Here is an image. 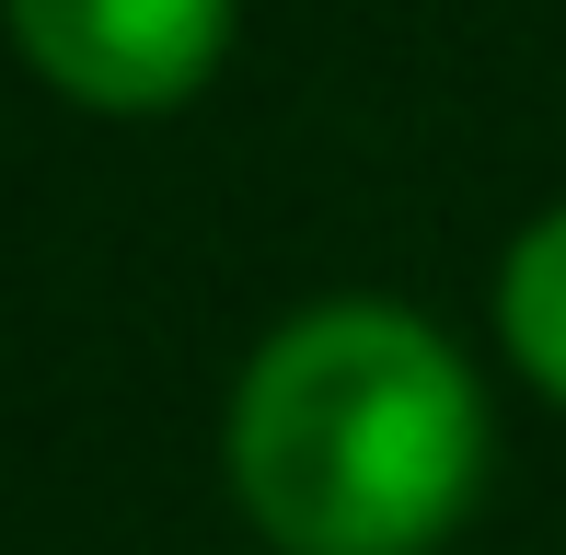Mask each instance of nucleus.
I'll return each instance as SVG.
<instances>
[{
    "instance_id": "obj_1",
    "label": "nucleus",
    "mask_w": 566,
    "mask_h": 555,
    "mask_svg": "<svg viewBox=\"0 0 566 555\" xmlns=\"http://www.w3.org/2000/svg\"><path fill=\"white\" fill-rule=\"evenodd\" d=\"M485 383L405 301H313L243 359L220 474L277 555H440L485 486Z\"/></svg>"
},
{
    "instance_id": "obj_2",
    "label": "nucleus",
    "mask_w": 566,
    "mask_h": 555,
    "mask_svg": "<svg viewBox=\"0 0 566 555\" xmlns=\"http://www.w3.org/2000/svg\"><path fill=\"white\" fill-rule=\"evenodd\" d=\"M23 70L82 116H174L231 59L243 0H0Z\"/></svg>"
},
{
    "instance_id": "obj_3",
    "label": "nucleus",
    "mask_w": 566,
    "mask_h": 555,
    "mask_svg": "<svg viewBox=\"0 0 566 555\" xmlns=\"http://www.w3.org/2000/svg\"><path fill=\"white\" fill-rule=\"evenodd\" d=\"M497 359L544 406H566V209H544L497 255Z\"/></svg>"
}]
</instances>
